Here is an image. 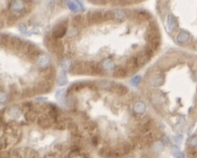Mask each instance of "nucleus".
Instances as JSON below:
<instances>
[{
  "instance_id": "1a4fd4ad",
  "label": "nucleus",
  "mask_w": 197,
  "mask_h": 158,
  "mask_svg": "<svg viewBox=\"0 0 197 158\" xmlns=\"http://www.w3.org/2000/svg\"><path fill=\"white\" fill-rule=\"evenodd\" d=\"M111 91L117 95H125L128 93V88L123 84H114L111 88Z\"/></svg>"
},
{
  "instance_id": "20e7f679",
  "label": "nucleus",
  "mask_w": 197,
  "mask_h": 158,
  "mask_svg": "<svg viewBox=\"0 0 197 158\" xmlns=\"http://www.w3.org/2000/svg\"><path fill=\"white\" fill-rule=\"evenodd\" d=\"M86 68H87V62L83 61H78L72 66L71 73L75 75H82L86 74Z\"/></svg>"
},
{
  "instance_id": "393cba45",
  "label": "nucleus",
  "mask_w": 197,
  "mask_h": 158,
  "mask_svg": "<svg viewBox=\"0 0 197 158\" xmlns=\"http://www.w3.org/2000/svg\"><path fill=\"white\" fill-rule=\"evenodd\" d=\"M35 117H36V113L32 110H30V111L26 113V118L28 121H33L35 119Z\"/></svg>"
},
{
  "instance_id": "0eeeda50",
  "label": "nucleus",
  "mask_w": 197,
  "mask_h": 158,
  "mask_svg": "<svg viewBox=\"0 0 197 158\" xmlns=\"http://www.w3.org/2000/svg\"><path fill=\"white\" fill-rule=\"evenodd\" d=\"M167 27L170 31H174L178 28V21L173 14H169L167 18Z\"/></svg>"
},
{
  "instance_id": "423d86ee",
  "label": "nucleus",
  "mask_w": 197,
  "mask_h": 158,
  "mask_svg": "<svg viewBox=\"0 0 197 158\" xmlns=\"http://www.w3.org/2000/svg\"><path fill=\"white\" fill-rule=\"evenodd\" d=\"M164 82V76L162 74H157V75H154L150 77L149 83L150 84H152L154 86H160L162 85Z\"/></svg>"
},
{
  "instance_id": "6ab92c4d",
  "label": "nucleus",
  "mask_w": 197,
  "mask_h": 158,
  "mask_svg": "<svg viewBox=\"0 0 197 158\" xmlns=\"http://www.w3.org/2000/svg\"><path fill=\"white\" fill-rule=\"evenodd\" d=\"M67 83V78H66V75L64 71H61L60 73V76L58 79V84L59 85H63Z\"/></svg>"
},
{
  "instance_id": "f03ea898",
  "label": "nucleus",
  "mask_w": 197,
  "mask_h": 158,
  "mask_svg": "<svg viewBox=\"0 0 197 158\" xmlns=\"http://www.w3.org/2000/svg\"><path fill=\"white\" fill-rule=\"evenodd\" d=\"M22 52L30 58V59H35L39 55V50L38 48L34 45V44H30V43H24L23 46H22Z\"/></svg>"
},
{
  "instance_id": "7c9ffc66",
  "label": "nucleus",
  "mask_w": 197,
  "mask_h": 158,
  "mask_svg": "<svg viewBox=\"0 0 197 158\" xmlns=\"http://www.w3.org/2000/svg\"><path fill=\"white\" fill-rule=\"evenodd\" d=\"M175 141L178 142V143H180V142L182 141V136H176Z\"/></svg>"
},
{
  "instance_id": "aec40b11",
  "label": "nucleus",
  "mask_w": 197,
  "mask_h": 158,
  "mask_svg": "<svg viewBox=\"0 0 197 158\" xmlns=\"http://www.w3.org/2000/svg\"><path fill=\"white\" fill-rule=\"evenodd\" d=\"M115 18V13L111 10H108L104 13V20L109 21V20H113Z\"/></svg>"
},
{
  "instance_id": "f257e3e1",
  "label": "nucleus",
  "mask_w": 197,
  "mask_h": 158,
  "mask_svg": "<svg viewBox=\"0 0 197 158\" xmlns=\"http://www.w3.org/2000/svg\"><path fill=\"white\" fill-rule=\"evenodd\" d=\"M147 39L148 42V47L151 48L153 51L158 49L161 43V38L156 22H151L149 24L147 30Z\"/></svg>"
},
{
  "instance_id": "f8f14e48",
  "label": "nucleus",
  "mask_w": 197,
  "mask_h": 158,
  "mask_svg": "<svg viewBox=\"0 0 197 158\" xmlns=\"http://www.w3.org/2000/svg\"><path fill=\"white\" fill-rule=\"evenodd\" d=\"M127 73H128V70L126 68L119 66V67L115 68V71H114V76L117 77V78H123L127 75Z\"/></svg>"
},
{
  "instance_id": "a878e982",
  "label": "nucleus",
  "mask_w": 197,
  "mask_h": 158,
  "mask_svg": "<svg viewBox=\"0 0 197 158\" xmlns=\"http://www.w3.org/2000/svg\"><path fill=\"white\" fill-rule=\"evenodd\" d=\"M125 16L124 13L121 10H116V12L115 13V18H118V19H124Z\"/></svg>"
},
{
  "instance_id": "4be33fe9",
  "label": "nucleus",
  "mask_w": 197,
  "mask_h": 158,
  "mask_svg": "<svg viewBox=\"0 0 197 158\" xmlns=\"http://www.w3.org/2000/svg\"><path fill=\"white\" fill-rule=\"evenodd\" d=\"M146 109V107H145V105L143 102H138L136 104V106H135V110L139 112V113H142L143 111L145 110Z\"/></svg>"
},
{
  "instance_id": "b1692460",
  "label": "nucleus",
  "mask_w": 197,
  "mask_h": 158,
  "mask_svg": "<svg viewBox=\"0 0 197 158\" xmlns=\"http://www.w3.org/2000/svg\"><path fill=\"white\" fill-rule=\"evenodd\" d=\"M149 17H150V14L147 13V12H139V13H138V18L139 19H142V20H147V19H149Z\"/></svg>"
},
{
  "instance_id": "bb28decb",
  "label": "nucleus",
  "mask_w": 197,
  "mask_h": 158,
  "mask_svg": "<svg viewBox=\"0 0 197 158\" xmlns=\"http://www.w3.org/2000/svg\"><path fill=\"white\" fill-rule=\"evenodd\" d=\"M154 150L156 151V152H160V151H162V149H163V144L161 143V142H156L155 144H154Z\"/></svg>"
},
{
  "instance_id": "c85d7f7f",
  "label": "nucleus",
  "mask_w": 197,
  "mask_h": 158,
  "mask_svg": "<svg viewBox=\"0 0 197 158\" xmlns=\"http://www.w3.org/2000/svg\"><path fill=\"white\" fill-rule=\"evenodd\" d=\"M190 145L193 147H197V136L194 137L190 141Z\"/></svg>"
},
{
  "instance_id": "2eb2a0df",
  "label": "nucleus",
  "mask_w": 197,
  "mask_h": 158,
  "mask_svg": "<svg viewBox=\"0 0 197 158\" xmlns=\"http://www.w3.org/2000/svg\"><path fill=\"white\" fill-rule=\"evenodd\" d=\"M54 76V69H53L52 67H49L47 69H45L43 72V76L46 80H51Z\"/></svg>"
},
{
  "instance_id": "a211bd4d",
  "label": "nucleus",
  "mask_w": 197,
  "mask_h": 158,
  "mask_svg": "<svg viewBox=\"0 0 197 158\" xmlns=\"http://www.w3.org/2000/svg\"><path fill=\"white\" fill-rule=\"evenodd\" d=\"M48 61H49V57L46 56V55H43V56L39 57L38 64V66H40V67H45V66L47 65Z\"/></svg>"
},
{
  "instance_id": "ddd939ff",
  "label": "nucleus",
  "mask_w": 197,
  "mask_h": 158,
  "mask_svg": "<svg viewBox=\"0 0 197 158\" xmlns=\"http://www.w3.org/2000/svg\"><path fill=\"white\" fill-rule=\"evenodd\" d=\"M191 38L190 34L186 31H181L178 36H177V41L180 44H184V43H186L189 39Z\"/></svg>"
},
{
  "instance_id": "9d476101",
  "label": "nucleus",
  "mask_w": 197,
  "mask_h": 158,
  "mask_svg": "<svg viewBox=\"0 0 197 158\" xmlns=\"http://www.w3.org/2000/svg\"><path fill=\"white\" fill-rule=\"evenodd\" d=\"M89 82H78L76 84H73L72 85H70V87L68 88V93H72V92H77L81 89L88 87Z\"/></svg>"
},
{
  "instance_id": "dca6fc26",
  "label": "nucleus",
  "mask_w": 197,
  "mask_h": 158,
  "mask_svg": "<svg viewBox=\"0 0 197 158\" xmlns=\"http://www.w3.org/2000/svg\"><path fill=\"white\" fill-rule=\"evenodd\" d=\"M38 125L41 126L44 129H47L51 126V122L48 118H46L45 116H42L38 119Z\"/></svg>"
},
{
  "instance_id": "6e6552de",
  "label": "nucleus",
  "mask_w": 197,
  "mask_h": 158,
  "mask_svg": "<svg viewBox=\"0 0 197 158\" xmlns=\"http://www.w3.org/2000/svg\"><path fill=\"white\" fill-rule=\"evenodd\" d=\"M23 44H24V43L22 42L21 38H16V37H13V38H10V42H9L8 45H10L12 48L20 50L22 48Z\"/></svg>"
},
{
  "instance_id": "f3484780",
  "label": "nucleus",
  "mask_w": 197,
  "mask_h": 158,
  "mask_svg": "<svg viewBox=\"0 0 197 158\" xmlns=\"http://www.w3.org/2000/svg\"><path fill=\"white\" fill-rule=\"evenodd\" d=\"M83 23V17L82 15H77L72 19V25L74 27H80Z\"/></svg>"
},
{
  "instance_id": "412c9836",
  "label": "nucleus",
  "mask_w": 197,
  "mask_h": 158,
  "mask_svg": "<svg viewBox=\"0 0 197 158\" xmlns=\"http://www.w3.org/2000/svg\"><path fill=\"white\" fill-rule=\"evenodd\" d=\"M35 93H36V90H35V89L28 88V89H26V90L22 93V95H23L24 97H31Z\"/></svg>"
},
{
  "instance_id": "7ed1b4c3",
  "label": "nucleus",
  "mask_w": 197,
  "mask_h": 158,
  "mask_svg": "<svg viewBox=\"0 0 197 158\" xmlns=\"http://www.w3.org/2000/svg\"><path fill=\"white\" fill-rule=\"evenodd\" d=\"M88 24H97L103 22L104 20V14L100 11H92L87 14Z\"/></svg>"
},
{
  "instance_id": "c756f323",
  "label": "nucleus",
  "mask_w": 197,
  "mask_h": 158,
  "mask_svg": "<svg viewBox=\"0 0 197 158\" xmlns=\"http://www.w3.org/2000/svg\"><path fill=\"white\" fill-rule=\"evenodd\" d=\"M139 79H140V76H136V77H134L133 79H132V84L133 85H137L138 84H139Z\"/></svg>"
},
{
  "instance_id": "4468645a",
  "label": "nucleus",
  "mask_w": 197,
  "mask_h": 158,
  "mask_svg": "<svg viewBox=\"0 0 197 158\" xmlns=\"http://www.w3.org/2000/svg\"><path fill=\"white\" fill-rule=\"evenodd\" d=\"M149 60H150V59H149V57H148V55L145 54V52L140 53L138 55V57H137V60H138V63H139V66H144Z\"/></svg>"
},
{
  "instance_id": "cd10ccee",
  "label": "nucleus",
  "mask_w": 197,
  "mask_h": 158,
  "mask_svg": "<svg viewBox=\"0 0 197 158\" xmlns=\"http://www.w3.org/2000/svg\"><path fill=\"white\" fill-rule=\"evenodd\" d=\"M68 6L71 9L72 11H77L78 7H77V4H75L74 2H68Z\"/></svg>"
},
{
  "instance_id": "39448f33",
  "label": "nucleus",
  "mask_w": 197,
  "mask_h": 158,
  "mask_svg": "<svg viewBox=\"0 0 197 158\" xmlns=\"http://www.w3.org/2000/svg\"><path fill=\"white\" fill-rule=\"evenodd\" d=\"M66 31H67L66 24L60 23V25H57L54 28V29L53 30V38H56V39H60L65 35Z\"/></svg>"
},
{
  "instance_id": "5701e85b",
  "label": "nucleus",
  "mask_w": 197,
  "mask_h": 158,
  "mask_svg": "<svg viewBox=\"0 0 197 158\" xmlns=\"http://www.w3.org/2000/svg\"><path fill=\"white\" fill-rule=\"evenodd\" d=\"M173 155L175 158H185V155L182 152H180L177 147L173 148Z\"/></svg>"
},
{
  "instance_id": "9b49d317",
  "label": "nucleus",
  "mask_w": 197,
  "mask_h": 158,
  "mask_svg": "<svg viewBox=\"0 0 197 158\" xmlns=\"http://www.w3.org/2000/svg\"><path fill=\"white\" fill-rule=\"evenodd\" d=\"M139 67V63H138L137 58H131V59H130L127 61V64H126V69H127V70L130 71V72L136 71Z\"/></svg>"
}]
</instances>
